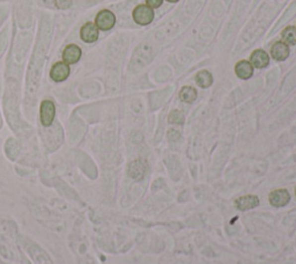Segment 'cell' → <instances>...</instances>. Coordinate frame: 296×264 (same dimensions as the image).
<instances>
[{
    "label": "cell",
    "instance_id": "cell-1",
    "mask_svg": "<svg viewBox=\"0 0 296 264\" xmlns=\"http://www.w3.org/2000/svg\"><path fill=\"white\" fill-rule=\"evenodd\" d=\"M133 20L139 26H147L153 22L154 20V9L147 5H138L132 13Z\"/></svg>",
    "mask_w": 296,
    "mask_h": 264
},
{
    "label": "cell",
    "instance_id": "cell-2",
    "mask_svg": "<svg viewBox=\"0 0 296 264\" xmlns=\"http://www.w3.org/2000/svg\"><path fill=\"white\" fill-rule=\"evenodd\" d=\"M95 24L100 30L107 31L112 29L116 24L115 14L109 9H102L95 17Z\"/></svg>",
    "mask_w": 296,
    "mask_h": 264
},
{
    "label": "cell",
    "instance_id": "cell-3",
    "mask_svg": "<svg viewBox=\"0 0 296 264\" xmlns=\"http://www.w3.org/2000/svg\"><path fill=\"white\" fill-rule=\"evenodd\" d=\"M56 105L50 100H44L41 103V122L44 126H50L55 121Z\"/></svg>",
    "mask_w": 296,
    "mask_h": 264
},
{
    "label": "cell",
    "instance_id": "cell-4",
    "mask_svg": "<svg viewBox=\"0 0 296 264\" xmlns=\"http://www.w3.org/2000/svg\"><path fill=\"white\" fill-rule=\"evenodd\" d=\"M70 72H71V70H70V65L66 64V63H64V62L56 63V64L51 68L50 78L56 83L65 82V80L69 78Z\"/></svg>",
    "mask_w": 296,
    "mask_h": 264
},
{
    "label": "cell",
    "instance_id": "cell-5",
    "mask_svg": "<svg viewBox=\"0 0 296 264\" xmlns=\"http://www.w3.org/2000/svg\"><path fill=\"white\" fill-rule=\"evenodd\" d=\"M271 205L274 207L286 206L291 200V193L286 189H277L273 190L269 196Z\"/></svg>",
    "mask_w": 296,
    "mask_h": 264
},
{
    "label": "cell",
    "instance_id": "cell-6",
    "mask_svg": "<svg viewBox=\"0 0 296 264\" xmlns=\"http://www.w3.org/2000/svg\"><path fill=\"white\" fill-rule=\"evenodd\" d=\"M98 28L93 22L84 23L80 29V37L81 40L86 43H94L98 38Z\"/></svg>",
    "mask_w": 296,
    "mask_h": 264
},
{
    "label": "cell",
    "instance_id": "cell-7",
    "mask_svg": "<svg viewBox=\"0 0 296 264\" xmlns=\"http://www.w3.org/2000/svg\"><path fill=\"white\" fill-rule=\"evenodd\" d=\"M290 45L285 43L283 41H278L271 48V56L274 61L284 62L290 57Z\"/></svg>",
    "mask_w": 296,
    "mask_h": 264
},
{
    "label": "cell",
    "instance_id": "cell-8",
    "mask_svg": "<svg viewBox=\"0 0 296 264\" xmlns=\"http://www.w3.org/2000/svg\"><path fill=\"white\" fill-rule=\"evenodd\" d=\"M81 55H82V52H81V49L77 45L69 44L63 51V61L68 65L76 64L80 61Z\"/></svg>",
    "mask_w": 296,
    "mask_h": 264
},
{
    "label": "cell",
    "instance_id": "cell-9",
    "mask_svg": "<svg viewBox=\"0 0 296 264\" xmlns=\"http://www.w3.org/2000/svg\"><path fill=\"white\" fill-rule=\"evenodd\" d=\"M147 164L144 160H136L130 165L129 167V175L136 181H142L145 177L147 172Z\"/></svg>",
    "mask_w": 296,
    "mask_h": 264
},
{
    "label": "cell",
    "instance_id": "cell-10",
    "mask_svg": "<svg viewBox=\"0 0 296 264\" xmlns=\"http://www.w3.org/2000/svg\"><path fill=\"white\" fill-rule=\"evenodd\" d=\"M235 205L239 211H248L259 205V198L255 195L242 196L236 199Z\"/></svg>",
    "mask_w": 296,
    "mask_h": 264
},
{
    "label": "cell",
    "instance_id": "cell-11",
    "mask_svg": "<svg viewBox=\"0 0 296 264\" xmlns=\"http://www.w3.org/2000/svg\"><path fill=\"white\" fill-rule=\"evenodd\" d=\"M250 63L253 68L256 69H264L270 64V56L266 54L262 49H257L251 54L250 57Z\"/></svg>",
    "mask_w": 296,
    "mask_h": 264
},
{
    "label": "cell",
    "instance_id": "cell-12",
    "mask_svg": "<svg viewBox=\"0 0 296 264\" xmlns=\"http://www.w3.org/2000/svg\"><path fill=\"white\" fill-rule=\"evenodd\" d=\"M235 73L239 79H250L253 76V66L248 61H239L235 66Z\"/></svg>",
    "mask_w": 296,
    "mask_h": 264
},
{
    "label": "cell",
    "instance_id": "cell-13",
    "mask_svg": "<svg viewBox=\"0 0 296 264\" xmlns=\"http://www.w3.org/2000/svg\"><path fill=\"white\" fill-rule=\"evenodd\" d=\"M197 97H198V93L191 86L182 87L181 91H179V98L185 103H192L197 100Z\"/></svg>",
    "mask_w": 296,
    "mask_h": 264
},
{
    "label": "cell",
    "instance_id": "cell-14",
    "mask_svg": "<svg viewBox=\"0 0 296 264\" xmlns=\"http://www.w3.org/2000/svg\"><path fill=\"white\" fill-rule=\"evenodd\" d=\"M195 80L200 88H209L213 84V76L209 71H200L196 75Z\"/></svg>",
    "mask_w": 296,
    "mask_h": 264
},
{
    "label": "cell",
    "instance_id": "cell-15",
    "mask_svg": "<svg viewBox=\"0 0 296 264\" xmlns=\"http://www.w3.org/2000/svg\"><path fill=\"white\" fill-rule=\"evenodd\" d=\"M283 42L288 45H296V27H286L281 33Z\"/></svg>",
    "mask_w": 296,
    "mask_h": 264
},
{
    "label": "cell",
    "instance_id": "cell-16",
    "mask_svg": "<svg viewBox=\"0 0 296 264\" xmlns=\"http://www.w3.org/2000/svg\"><path fill=\"white\" fill-rule=\"evenodd\" d=\"M169 123L171 124H183L184 123V115L179 110H172L169 115Z\"/></svg>",
    "mask_w": 296,
    "mask_h": 264
},
{
    "label": "cell",
    "instance_id": "cell-17",
    "mask_svg": "<svg viewBox=\"0 0 296 264\" xmlns=\"http://www.w3.org/2000/svg\"><path fill=\"white\" fill-rule=\"evenodd\" d=\"M72 2H73V0H55L56 6L61 9L70 8V7L72 6Z\"/></svg>",
    "mask_w": 296,
    "mask_h": 264
},
{
    "label": "cell",
    "instance_id": "cell-18",
    "mask_svg": "<svg viewBox=\"0 0 296 264\" xmlns=\"http://www.w3.org/2000/svg\"><path fill=\"white\" fill-rule=\"evenodd\" d=\"M147 6H149L150 8H158L162 3H163V0H146Z\"/></svg>",
    "mask_w": 296,
    "mask_h": 264
},
{
    "label": "cell",
    "instance_id": "cell-19",
    "mask_svg": "<svg viewBox=\"0 0 296 264\" xmlns=\"http://www.w3.org/2000/svg\"><path fill=\"white\" fill-rule=\"evenodd\" d=\"M167 1H169V2H177V1H179V0H167Z\"/></svg>",
    "mask_w": 296,
    "mask_h": 264
},
{
    "label": "cell",
    "instance_id": "cell-20",
    "mask_svg": "<svg viewBox=\"0 0 296 264\" xmlns=\"http://www.w3.org/2000/svg\"><path fill=\"white\" fill-rule=\"evenodd\" d=\"M295 195H296V189H295Z\"/></svg>",
    "mask_w": 296,
    "mask_h": 264
}]
</instances>
